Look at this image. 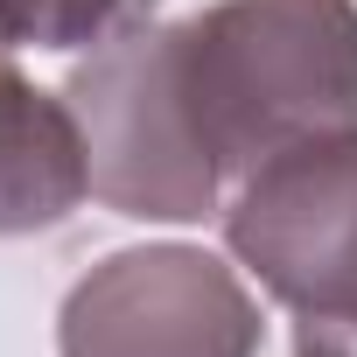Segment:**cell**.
<instances>
[{"label": "cell", "instance_id": "obj_8", "mask_svg": "<svg viewBox=\"0 0 357 357\" xmlns=\"http://www.w3.org/2000/svg\"><path fill=\"white\" fill-rule=\"evenodd\" d=\"M8 50H15V43H8V36H0V63H8Z\"/></svg>", "mask_w": 357, "mask_h": 357}, {"label": "cell", "instance_id": "obj_2", "mask_svg": "<svg viewBox=\"0 0 357 357\" xmlns=\"http://www.w3.org/2000/svg\"><path fill=\"white\" fill-rule=\"evenodd\" d=\"M225 245L294 308V357H357V133L308 140L245 175Z\"/></svg>", "mask_w": 357, "mask_h": 357}, {"label": "cell", "instance_id": "obj_7", "mask_svg": "<svg viewBox=\"0 0 357 357\" xmlns=\"http://www.w3.org/2000/svg\"><path fill=\"white\" fill-rule=\"evenodd\" d=\"M0 36H8L15 50L22 43L43 50V0H0Z\"/></svg>", "mask_w": 357, "mask_h": 357}, {"label": "cell", "instance_id": "obj_5", "mask_svg": "<svg viewBox=\"0 0 357 357\" xmlns=\"http://www.w3.org/2000/svg\"><path fill=\"white\" fill-rule=\"evenodd\" d=\"M91 197L84 126L63 91H36L15 56L0 63V238L50 231Z\"/></svg>", "mask_w": 357, "mask_h": 357}, {"label": "cell", "instance_id": "obj_4", "mask_svg": "<svg viewBox=\"0 0 357 357\" xmlns=\"http://www.w3.org/2000/svg\"><path fill=\"white\" fill-rule=\"evenodd\" d=\"M259 301L204 245L105 252L56 315L63 357H259Z\"/></svg>", "mask_w": 357, "mask_h": 357}, {"label": "cell", "instance_id": "obj_1", "mask_svg": "<svg viewBox=\"0 0 357 357\" xmlns=\"http://www.w3.org/2000/svg\"><path fill=\"white\" fill-rule=\"evenodd\" d=\"M154 36L175 112L218 183L357 133V0H218Z\"/></svg>", "mask_w": 357, "mask_h": 357}, {"label": "cell", "instance_id": "obj_3", "mask_svg": "<svg viewBox=\"0 0 357 357\" xmlns=\"http://www.w3.org/2000/svg\"><path fill=\"white\" fill-rule=\"evenodd\" d=\"M77 126H84V161H91V197L119 218L140 225H197L218 211L225 183L197 154L183 112H175L168 70H161V36L154 22L98 43L70 84H63Z\"/></svg>", "mask_w": 357, "mask_h": 357}, {"label": "cell", "instance_id": "obj_6", "mask_svg": "<svg viewBox=\"0 0 357 357\" xmlns=\"http://www.w3.org/2000/svg\"><path fill=\"white\" fill-rule=\"evenodd\" d=\"M154 15V0H43V50H98Z\"/></svg>", "mask_w": 357, "mask_h": 357}]
</instances>
